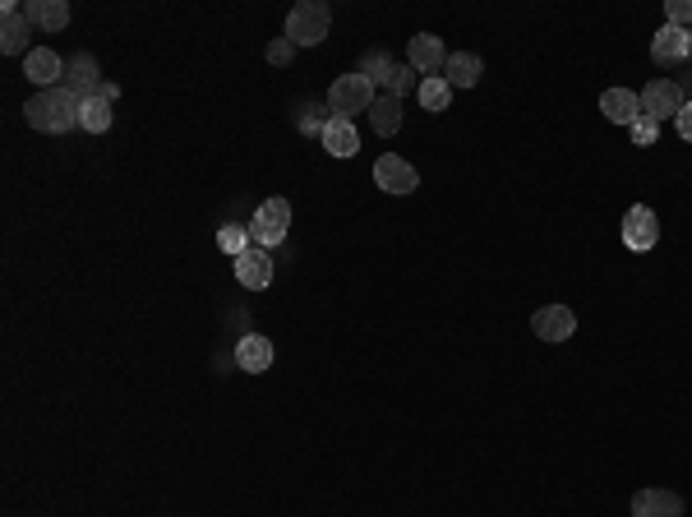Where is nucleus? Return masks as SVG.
I'll return each instance as SVG.
<instances>
[{"mask_svg":"<svg viewBox=\"0 0 692 517\" xmlns=\"http://www.w3.org/2000/svg\"><path fill=\"white\" fill-rule=\"evenodd\" d=\"M79 107H84V97L60 84V88H47V93L28 97L24 116H28V125L42 134H70V130H79Z\"/></svg>","mask_w":692,"mask_h":517,"instance_id":"1","label":"nucleus"},{"mask_svg":"<svg viewBox=\"0 0 692 517\" xmlns=\"http://www.w3.org/2000/svg\"><path fill=\"white\" fill-rule=\"evenodd\" d=\"M333 28V14L323 0H300L296 10L287 14V42L291 47H319L323 37Z\"/></svg>","mask_w":692,"mask_h":517,"instance_id":"2","label":"nucleus"},{"mask_svg":"<svg viewBox=\"0 0 692 517\" xmlns=\"http://www.w3.org/2000/svg\"><path fill=\"white\" fill-rule=\"evenodd\" d=\"M374 84L365 79V74H342V79H333V88H328V111L333 116H342V121H351L356 111H370L374 107Z\"/></svg>","mask_w":692,"mask_h":517,"instance_id":"3","label":"nucleus"},{"mask_svg":"<svg viewBox=\"0 0 692 517\" xmlns=\"http://www.w3.org/2000/svg\"><path fill=\"white\" fill-rule=\"evenodd\" d=\"M287 227H291V204L287 199H263L259 213L250 217V241L259 245V250L282 245L287 241Z\"/></svg>","mask_w":692,"mask_h":517,"instance_id":"4","label":"nucleus"},{"mask_svg":"<svg viewBox=\"0 0 692 517\" xmlns=\"http://www.w3.org/2000/svg\"><path fill=\"white\" fill-rule=\"evenodd\" d=\"M683 84H674V79H651V84L642 88V116H651V121H669V116H679L683 111Z\"/></svg>","mask_w":692,"mask_h":517,"instance_id":"5","label":"nucleus"},{"mask_svg":"<svg viewBox=\"0 0 692 517\" xmlns=\"http://www.w3.org/2000/svg\"><path fill=\"white\" fill-rule=\"evenodd\" d=\"M374 185H379L383 194H411L420 185V171L406 162V157L397 153H383L379 162H374Z\"/></svg>","mask_w":692,"mask_h":517,"instance_id":"6","label":"nucleus"},{"mask_svg":"<svg viewBox=\"0 0 692 517\" xmlns=\"http://www.w3.org/2000/svg\"><path fill=\"white\" fill-rule=\"evenodd\" d=\"M656 241H660L656 213H651L646 204L628 208V217H623V245H628L633 254H646V250H656Z\"/></svg>","mask_w":692,"mask_h":517,"instance_id":"7","label":"nucleus"},{"mask_svg":"<svg viewBox=\"0 0 692 517\" xmlns=\"http://www.w3.org/2000/svg\"><path fill=\"white\" fill-rule=\"evenodd\" d=\"M28 19H24V5H14V0H5L0 5V51L5 56H28Z\"/></svg>","mask_w":692,"mask_h":517,"instance_id":"8","label":"nucleus"},{"mask_svg":"<svg viewBox=\"0 0 692 517\" xmlns=\"http://www.w3.org/2000/svg\"><path fill=\"white\" fill-rule=\"evenodd\" d=\"M24 79L28 84H37L42 93H47V88H60L65 84V61H60L51 47H33L24 56Z\"/></svg>","mask_w":692,"mask_h":517,"instance_id":"9","label":"nucleus"},{"mask_svg":"<svg viewBox=\"0 0 692 517\" xmlns=\"http://www.w3.org/2000/svg\"><path fill=\"white\" fill-rule=\"evenodd\" d=\"M406 65L416 74H443V65H448V51H443V37L434 33H416L411 37V47H406Z\"/></svg>","mask_w":692,"mask_h":517,"instance_id":"10","label":"nucleus"},{"mask_svg":"<svg viewBox=\"0 0 692 517\" xmlns=\"http://www.w3.org/2000/svg\"><path fill=\"white\" fill-rule=\"evenodd\" d=\"M531 333H536L540 342H568V337L577 333V314L568 310V305H545V310H536V319H531Z\"/></svg>","mask_w":692,"mask_h":517,"instance_id":"11","label":"nucleus"},{"mask_svg":"<svg viewBox=\"0 0 692 517\" xmlns=\"http://www.w3.org/2000/svg\"><path fill=\"white\" fill-rule=\"evenodd\" d=\"M65 88H74L79 97H97L102 93V70H97V61L88 56V51H79V56H70L65 61Z\"/></svg>","mask_w":692,"mask_h":517,"instance_id":"12","label":"nucleus"},{"mask_svg":"<svg viewBox=\"0 0 692 517\" xmlns=\"http://www.w3.org/2000/svg\"><path fill=\"white\" fill-rule=\"evenodd\" d=\"M600 111H605V121H614V125H637L642 121V93H633V88H609V93L600 97Z\"/></svg>","mask_w":692,"mask_h":517,"instance_id":"13","label":"nucleus"},{"mask_svg":"<svg viewBox=\"0 0 692 517\" xmlns=\"http://www.w3.org/2000/svg\"><path fill=\"white\" fill-rule=\"evenodd\" d=\"M236 277H240V287H250V291L268 287V282H273V259H268V250L250 245V250L236 259Z\"/></svg>","mask_w":692,"mask_h":517,"instance_id":"14","label":"nucleus"},{"mask_svg":"<svg viewBox=\"0 0 692 517\" xmlns=\"http://www.w3.org/2000/svg\"><path fill=\"white\" fill-rule=\"evenodd\" d=\"M651 56H656L660 65H679L692 56V33H683V28H660L656 37H651Z\"/></svg>","mask_w":692,"mask_h":517,"instance_id":"15","label":"nucleus"},{"mask_svg":"<svg viewBox=\"0 0 692 517\" xmlns=\"http://www.w3.org/2000/svg\"><path fill=\"white\" fill-rule=\"evenodd\" d=\"M323 148H328V153L333 157H356L360 153V134H356V125L351 121H342V116H328V121H323Z\"/></svg>","mask_w":692,"mask_h":517,"instance_id":"16","label":"nucleus"},{"mask_svg":"<svg viewBox=\"0 0 692 517\" xmlns=\"http://www.w3.org/2000/svg\"><path fill=\"white\" fill-rule=\"evenodd\" d=\"M24 19L33 28H42V33H60V28L70 24V5L65 0H28Z\"/></svg>","mask_w":692,"mask_h":517,"instance_id":"17","label":"nucleus"},{"mask_svg":"<svg viewBox=\"0 0 692 517\" xmlns=\"http://www.w3.org/2000/svg\"><path fill=\"white\" fill-rule=\"evenodd\" d=\"M236 365L240 370H250V374H263L268 365H273V342L263 333H245L236 342Z\"/></svg>","mask_w":692,"mask_h":517,"instance_id":"18","label":"nucleus"},{"mask_svg":"<svg viewBox=\"0 0 692 517\" xmlns=\"http://www.w3.org/2000/svg\"><path fill=\"white\" fill-rule=\"evenodd\" d=\"M633 517H683V499L674 490H642L633 499Z\"/></svg>","mask_w":692,"mask_h":517,"instance_id":"19","label":"nucleus"},{"mask_svg":"<svg viewBox=\"0 0 692 517\" xmlns=\"http://www.w3.org/2000/svg\"><path fill=\"white\" fill-rule=\"evenodd\" d=\"M480 74H485V61L480 56H471V51H453L448 56V65H443V79L453 88H476Z\"/></svg>","mask_w":692,"mask_h":517,"instance_id":"20","label":"nucleus"},{"mask_svg":"<svg viewBox=\"0 0 692 517\" xmlns=\"http://www.w3.org/2000/svg\"><path fill=\"white\" fill-rule=\"evenodd\" d=\"M370 125H374V134H397V130H402V97H393V93L374 97Z\"/></svg>","mask_w":692,"mask_h":517,"instance_id":"21","label":"nucleus"},{"mask_svg":"<svg viewBox=\"0 0 692 517\" xmlns=\"http://www.w3.org/2000/svg\"><path fill=\"white\" fill-rule=\"evenodd\" d=\"M79 130L88 134H107L111 130V97H84V107H79Z\"/></svg>","mask_w":692,"mask_h":517,"instance_id":"22","label":"nucleus"},{"mask_svg":"<svg viewBox=\"0 0 692 517\" xmlns=\"http://www.w3.org/2000/svg\"><path fill=\"white\" fill-rule=\"evenodd\" d=\"M420 102H425V111H448V102H453V84H448L443 74L420 79Z\"/></svg>","mask_w":692,"mask_h":517,"instance_id":"23","label":"nucleus"},{"mask_svg":"<svg viewBox=\"0 0 692 517\" xmlns=\"http://www.w3.org/2000/svg\"><path fill=\"white\" fill-rule=\"evenodd\" d=\"M393 70H397V61L388 56V51H370L365 61H360V74L370 79L374 88H388V79H393Z\"/></svg>","mask_w":692,"mask_h":517,"instance_id":"24","label":"nucleus"},{"mask_svg":"<svg viewBox=\"0 0 692 517\" xmlns=\"http://www.w3.org/2000/svg\"><path fill=\"white\" fill-rule=\"evenodd\" d=\"M250 227H236V222H231V227H222L217 231V250L222 254H231V259H240V254L250 250Z\"/></svg>","mask_w":692,"mask_h":517,"instance_id":"25","label":"nucleus"},{"mask_svg":"<svg viewBox=\"0 0 692 517\" xmlns=\"http://www.w3.org/2000/svg\"><path fill=\"white\" fill-rule=\"evenodd\" d=\"M411 88H416V93H420V79H416V70H411V65H397V70H393V79H388V88H383V93L406 97V93H411Z\"/></svg>","mask_w":692,"mask_h":517,"instance_id":"26","label":"nucleus"},{"mask_svg":"<svg viewBox=\"0 0 692 517\" xmlns=\"http://www.w3.org/2000/svg\"><path fill=\"white\" fill-rule=\"evenodd\" d=\"M665 24L692 33V0H669V5H665Z\"/></svg>","mask_w":692,"mask_h":517,"instance_id":"27","label":"nucleus"},{"mask_svg":"<svg viewBox=\"0 0 692 517\" xmlns=\"http://www.w3.org/2000/svg\"><path fill=\"white\" fill-rule=\"evenodd\" d=\"M628 134H633V144L637 148H651L660 139V121H651V116H642L637 125H628Z\"/></svg>","mask_w":692,"mask_h":517,"instance_id":"28","label":"nucleus"},{"mask_svg":"<svg viewBox=\"0 0 692 517\" xmlns=\"http://www.w3.org/2000/svg\"><path fill=\"white\" fill-rule=\"evenodd\" d=\"M291 56H296V47H291L287 37H277L273 47H268V61H273V65H291Z\"/></svg>","mask_w":692,"mask_h":517,"instance_id":"29","label":"nucleus"},{"mask_svg":"<svg viewBox=\"0 0 692 517\" xmlns=\"http://www.w3.org/2000/svg\"><path fill=\"white\" fill-rule=\"evenodd\" d=\"M674 125H679V134H683V139H688V144H692V102H683V111H679V116H674Z\"/></svg>","mask_w":692,"mask_h":517,"instance_id":"30","label":"nucleus"}]
</instances>
